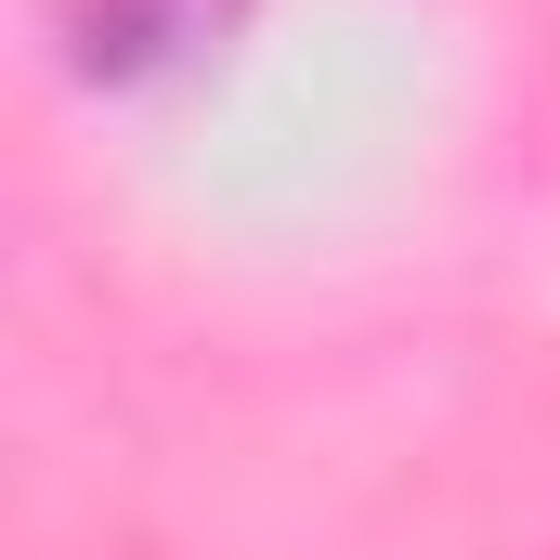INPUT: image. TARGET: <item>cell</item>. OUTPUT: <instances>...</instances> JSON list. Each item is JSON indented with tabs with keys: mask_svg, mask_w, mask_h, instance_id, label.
<instances>
[{
	"mask_svg": "<svg viewBox=\"0 0 560 560\" xmlns=\"http://www.w3.org/2000/svg\"><path fill=\"white\" fill-rule=\"evenodd\" d=\"M235 13L248 0H92L79 26V52L105 66V79H170V66H209L222 39H235Z\"/></svg>",
	"mask_w": 560,
	"mask_h": 560,
	"instance_id": "1",
	"label": "cell"
}]
</instances>
